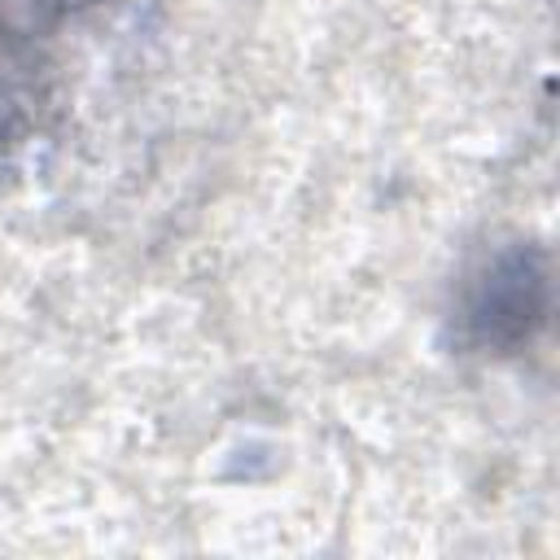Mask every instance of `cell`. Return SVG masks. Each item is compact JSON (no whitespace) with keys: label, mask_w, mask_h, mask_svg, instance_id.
I'll use <instances>...</instances> for the list:
<instances>
[{"label":"cell","mask_w":560,"mask_h":560,"mask_svg":"<svg viewBox=\"0 0 560 560\" xmlns=\"http://www.w3.org/2000/svg\"><path fill=\"white\" fill-rule=\"evenodd\" d=\"M547 315V271L534 249L494 254L464 289L459 324L464 341L481 350H508L529 341Z\"/></svg>","instance_id":"6da1fadb"}]
</instances>
